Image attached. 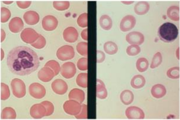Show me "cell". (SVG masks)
I'll use <instances>...</instances> for the list:
<instances>
[{
	"label": "cell",
	"instance_id": "d590c367",
	"mask_svg": "<svg viewBox=\"0 0 180 120\" xmlns=\"http://www.w3.org/2000/svg\"><path fill=\"white\" fill-rule=\"evenodd\" d=\"M127 36V41L133 39L132 40L130 41V43H132L133 41H137L139 43H141L142 41H143V39H140V38H143V37H139L138 34L136 33H132Z\"/></svg>",
	"mask_w": 180,
	"mask_h": 120
},
{
	"label": "cell",
	"instance_id": "1f68e13d",
	"mask_svg": "<svg viewBox=\"0 0 180 120\" xmlns=\"http://www.w3.org/2000/svg\"><path fill=\"white\" fill-rule=\"evenodd\" d=\"M46 43L45 38L41 35H39L37 40L35 42L31 44V45L37 49H40L44 47L46 44Z\"/></svg>",
	"mask_w": 180,
	"mask_h": 120
},
{
	"label": "cell",
	"instance_id": "30bf717a",
	"mask_svg": "<svg viewBox=\"0 0 180 120\" xmlns=\"http://www.w3.org/2000/svg\"><path fill=\"white\" fill-rule=\"evenodd\" d=\"M39 35L34 29L31 28L25 29L21 33V37L22 40L27 43H32L36 40Z\"/></svg>",
	"mask_w": 180,
	"mask_h": 120
},
{
	"label": "cell",
	"instance_id": "ba28073f",
	"mask_svg": "<svg viewBox=\"0 0 180 120\" xmlns=\"http://www.w3.org/2000/svg\"><path fill=\"white\" fill-rule=\"evenodd\" d=\"M125 114L127 118L131 119H141L145 118V114L142 109L138 107L133 106L126 109Z\"/></svg>",
	"mask_w": 180,
	"mask_h": 120
},
{
	"label": "cell",
	"instance_id": "f35d334b",
	"mask_svg": "<svg viewBox=\"0 0 180 120\" xmlns=\"http://www.w3.org/2000/svg\"><path fill=\"white\" fill-rule=\"evenodd\" d=\"M81 35L83 39L87 41L88 39L87 29L86 28L83 30L81 32Z\"/></svg>",
	"mask_w": 180,
	"mask_h": 120
},
{
	"label": "cell",
	"instance_id": "d4e9b609",
	"mask_svg": "<svg viewBox=\"0 0 180 120\" xmlns=\"http://www.w3.org/2000/svg\"><path fill=\"white\" fill-rule=\"evenodd\" d=\"M87 43L83 41L78 43L76 46V49L78 52L81 55L84 56H87Z\"/></svg>",
	"mask_w": 180,
	"mask_h": 120
},
{
	"label": "cell",
	"instance_id": "7c38bea8",
	"mask_svg": "<svg viewBox=\"0 0 180 120\" xmlns=\"http://www.w3.org/2000/svg\"><path fill=\"white\" fill-rule=\"evenodd\" d=\"M30 114L34 119H40L45 116L46 109L45 106L41 103L36 104L31 107Z\"/></svg>",
	"mask_w": 180,
	"mask_h": 120
},
{
	"label": "cell",
	"instance_id": "2e32d148",
	"mask_svg": "<svg viewBox=\"0 0 180 120\" xmlns=\"http://www.w3.org/2000/svg\"><path fill=\"white\" fill-rule=\"evenodd\" d=\"M96 89V96L98 99H103L107 97L108 93L104 82L101 80L97 79Z\"/></svg>",
	"mask_w": 180,
	"mask_h": 120
},
{
	"label": "cell",
	"instance_id": "5b68a950",
	"mask_svg": "<svg viewBox=\"0 0 180 120\" xmlns=\"http://www.w3.org/2000/svg\"><path fill=\"white\" fill-rule=\"evenodd\" d=\"M63 106L66 113L75 116L80 112L81 108V104L75 100L69 99L65 102Z\"/></svg>",
	"mask_w": 180,
	"mask_h": 120
},
{
	"label": "cell",
	"instance_id": "3957f363",
	"mask_svg": "<svg viewBox=\"0 0 180 120\" xmlns=\"http://www.w3.org/2000/svg\"><path fill=\"white\" fill-rule=\"evenodd\" d=\"M11 85L13 95L17 98L25 96L26 93V86L23 81L18 78L13 79Z\"/></svg>",
	"mask_w": 180,
	"mask_h": 120
},
{
	"label": "cell",
	"instance_id": "d6a6232c",
	"mask_svg": "<svg viewBox=\"0 0 180 120\" xmlns=\"http://www.w3.org/2000/svg\"><path fill=\"white\" fill-rule=\"evenodd\" d=\"M77 119H87V105L85 104H81V108L79 113L75 116Z\"/></svg>",
	"mask_w": 180,
	"mask_h": 120
},
{
	"label": "cell",
	"instance_id": "ffe728a7",
	"mask_svg": "<svg viewBox=\"0 0 180 120\" xmlns=\"http://www.w3.org/2000/svg\"><path fill=\"white\" fill-rule=\"evenodd\" d=\"M99 25L101 27L105 30H109L112 26V21L111 18L106 14L103 15L99 20Z\"/></svg>",
	"mask_w": 180,
	"mask_h": 120
},
{
	"label": "cell",
	"instance_id": "6da1fadb",
	"mask_svg": "<svg viewBox=\"0 0 180 120\" xmlns=\"http://www.w3.org/2000/svg\"><path fill=\"white\" fill-rule=\"evenodd\" d=\"M6 63L12 73L22 76L28 75L35 71L40 65L36 53L24 46H17L12 49L8 54Z\"/></svg>",
	"mask_w": 180,
	"mask_h": 120
},
{
	"label": "cell",
	"instance_id": "603a6c76",
	"mask_svg": "<svg viewBox=\"0 0 180 120\" xmlns=\"http://www.w3.org/2000/svg\"><path fill=\"white\" fill-rule=\"evenodd\" d=\"M87 74L81 73L77 75L76 79L77 85L79 86L86 88L87 87Z\"/></svg>",
	"mask_w": 180,
	"mask_h": 120
},
{
	"label": "cell",
	"instance_id": "484cf974",
	"mask_svg": "<svg viewBox=\"0 0 180 120\" xmlns=\"http://www.w3.org/2000/svg\"><path fill=\"white\" fill-rule=\"evenodd\" d=\"M45 66L49 67L52 69L54 73L55 76L57 75L60 71V67L59 64L55 60L49 61L45 64Z\"/></svg>",
	"mask_w": 180,
	"mask_h": 120
},
{
	"label": "cell",
	"instance_id": "8fae6325",
	"mask_svg": "<svg viewBox=\"0 0 180 120\" xmlns=\"http://www.w3.org/2000/svg\"><path fill=\"white\" fill-rule=\"evenodd\" d=\"M63 36L64 40L67 42L72 43L78 39V34L76 29L74 27L69 26L64 30Z\"/></svg>",
	"mask_w": 180,
	"mask_h": 120
},
{
	"label": "cell",
	"instance_id": "4fadbf2b",
	"mask_svg": "<svg viewBox=\"0 0 180 120\" xmlns=\"http://www.w3.org/2000/svg\"><path fill=\"white\" fill-rule=\"evenodd\" d=\"M38 77L39 79L44 82L50 81L55 76L53 71L48 67L42 68L38 73Z\"/></svg>",
	"mask_w": 180,
	"mask_h": 120
},
{
	"label": "cell",
	"instance_id": "e575fe53",
	"mask_svg": "<svg viewBox=\"0 0 180 120\" xmlns=\"http://www.w3.org/2000/svg\"><path fill=\"white\" fill-rule=\"evenodd\" d=\"M45 107L46 109L45 116L51 115L54 111V106L53 104L50 102L48 101H44L41 103Z\"/></svg>",
	"mask_w": 180,
	"mask_h": 120
},
{
	"label": "cell",
	"instance_id": "5bb4252c",
	"mask_svg": "<svg viewBox=\"0 0 180 120\" xmlns=\"http://www.w3.org/2000/svg\"><path fill=\"white\" fill-rule=\"evenodd\" d=\"M53 16H45L42 21H45L42 22V26L43 28L47 31H52L55 29L57 27L58 22L56 18L55 17L52 20Z\"/></svg>",
	"mask_w": 180,
	"mask_h": 120
},
{
	"label": "cell",
	"instance_id": "52a82bcc",
	"mask_svg": "<svg viewBox=\"0 0 180 120\" xmlns=\"http://www.w3.org/2000/svg\"><path fill=\"white\" fill-rule=\"evenodd\" d=\"M30 94L37 99H41L45 95L46 91L44 87L39 83L35 82L31 84L29 88Z\"/></svg>",
	"mask_w": 180,
	"mask_h": 120
},
{
	"label": "cell",
	"instance_id": "ac0fdd59",
	"mask_svg": "<svg viewBox=\"0 0 180 120\" xmlns=\"http://www.w3.org/2000/svg\"><path fill=\"white\" fill-rule=\"evenodd\" d=\"M120 99L122 102L125 105H128L133 101L134 95L133 93L129 90L123 91L120 96Z\"/></svg>",
	"mask_w": 180,
	"mask_h": 120
},
{
	"label": "cell",
	"instance_id": "4dcf8cb0",
	"mask_svg": "<svg viewBox=\"0 0 180 120\" xmlns=\"http://www.w3.org/2000/svg\"><path fill=\"white\" fill-rule=\"evenodd\" d=\"M77 66L80 70L85 71L88 69V59L82 57L79 59L77 63Z\"/></svg>",
	"mask_w": 180,
	"mask_h": 120
},
{
	"label": "cell",
	"instance_id": "9a60e30c",
	"mask_svg": "<svg viewBox=\"0 0 180 120\" xmlns=\"http://www.w3.org/2000/svg\"><path fill=\"white\" fill-rule=\"evenodd\" d=\"M68 97L70 99L75 100L82 104L85 99V94L83 90L74 88L70 91L68 94Z\"/></svg>",
	"mask_w": 180,
	"mask_h": 120
},
{
	"label": "cell",
	"instance_id": "8d00e7d4",
	"mask_svg": "<svg viewBox=\"0 0 180 120\" xmlns=\"http://www.w3.org/2000/svg\"><path fill=\"white\" fill-rule=\"evenodd\" d=\"M105 59V55L104 53L101 50L96 51V62L100 63L103 62Z\"/></svg>",
	"mask_w": 180,
	"mask_h": 120
},
{
	"label": "cell",
	"instance_id": "74e56055",
	"mask_svg": "<svg viewBox=\"0 0 180 120\" xmlns=\"http://www.w3.org/2000/svg\"><path fill=\"white\" fill-rule=\"evenodd\" d=\"M132 48L127 49V53L130 55L133 56L138 54L139 52V50L138 48Z\"/></svg>",
	"mask_w": 180,
	"mask_h": 120
},
{
	"label": "cell",
	"instance_id": "e0dca14e",
	"mask_svg": "<svg viewBox=\"0 0 180 120\" xmlns=\"http://www.w3.org/2000/svg\"><path fill=\"white\" fill-rule=\"evenodd\" d=\"M152 96L157 99L160 98L164 96L166 92L165 87L161 84H157L152 87L151 90Z\"/></svg>",
	"mask_w": 180,
	"mask_h": 120
},
{
	"label": "cell",
	"instance_id": "7a4b0ae2",
	"mask_svg": "<svg viewBox=\"0 0 180 120\" xmlns=\"http://www.w3.org/2000/svg\"><path fill=\"white\" fill-rule=\"evenodd\" d=\"M178 30L174 24L169 22L165 23L159 28L158 34L160 39L167 43L174 41L177 37Z\"/></svg>",
	"mask_w": 180,
	"mask_h": 120
},
{
	"label": "cell",
	"instance_id": "9c48e42d",
	"mask_svg": "<svg viewBox=\"0 0 180 120\" xmlns=\"http://www.w3.org/2000/svg\"><path fill=\"white\" fill-rule=\"evenodd\" d=\"M51 88L55 93L62 95L67 92L68 87L67 83L64 81L60 79H57L52 83Z\"/></svg>",
	"mask_w": 180,
	"mask_h": 120
},
{
	"label": "cell",
	"instance_id": "7402d4cb",
	"mask_svg": "<svg viewBox=\"0 0 180 120\" xmlns=\"http://www.w3.org/2000/svg\"><path fill=\"white\" fill-rule=\"evenodd\" d=\"M103 49L104 51L109 55L115 54L118 50L117 45L112 41H107L105 43L104 45Z\"/></svg>",
	"mask_w": 180,
	"mask_h": 120
},
{
	"label": "cell",
	"instance_id": "8992f818",
	"mask_svg": "<svg viewBox=\"0 0 180 120\" xmlns=\"http://www.w3.org/2000/svg\"><path fill=\"white\" fill-rule=\"evenodd\" d=\"M61 75L66 79L73 78L76 72V69L75 64L73 62L68 61L63 64L60 69Z\"/></svg>",
	"mask_w": 180,
	"mask_h": 120
},
{
	"label": "cell",
	"instance_id": "4316f807",
	"mask_svg": "<svg viewBox=\"0 0 180 120\" xmlns=\"http://www.w3.org/2000/svg\"><path fill=\"white\" fill-rule=\"evenodd\" d=\"M10 96V92L8 86L6 84L1 83V100H5L7 99Z\"/></svg>",
	"mask_w": 180,
	"mask_h": 120
},
{
	"label": "cell",
	"instance_id": "83f0119b",
	"mask_svg": "<svg viewBox=\"0 0 180 120\" xmlns=\"http://www.w3.org/2000/svg\"><path fill=\"white\" fill-rule=\"evenodd\" d=\"M53 6L56 9L63 11L68 9L70 6L68 1H58L53 2Z\"/></svg>",
	"mask_w": 180,
	"mask_h": 120
},
{
	"label": "cell",
	"instance_id": "277c9868",
	"mask_svg": "<svg viewBox=\"0 0 180 120\" xmlns=\"http://www.w3.org/2000/svg\"><path fill=\"white\" fill-rule=\"evenodd\" d=\"M75 55L73 47L68 45L63 46L59 48L56 52L58 58L62 61L72 59L74 57Z\"/></svg>",
	"mask_w": 180,
	"mask_h": 120
},
{
	"label": "cell",
	"instance_id": "d6986e66",
	"mask_svg": "<svg viewBox=\"0 0 180 120\" xmlns=\"http://www.w3.org/2000/svg\"><path fill=\"white\" fill-rule=\"evenodd\" d=\"M145 83L144 77L141 75L134 76L132 78L130 82L131 86L136 89H140L143 87Z\"/></svg>",
	"mask_w": 180,
	"mask_h": 120
},
{
	"label": "cell",
	"instance_id": "f546056e",
	"mask_svg": "<svg viewBox=\"0 0 180 120\" xmlns=\"http://www.w3.org/2000/svg\"><path fill=\"white\" fill-rule=\"evenodd\" d=\"M167 76L172 79H177L179 77V68L174 67L169 69L166 73Z\"/></svg>",
	"mask_w": 180,
	"mask_h": 120
},
{
	"label": "cell",
	"instance_id": "f1b7e54d",
	"mask_svg": "<svg viewBox=\"0 0 180 120\" xmlns=\"http://www.w3.org/2000/svg\"><path fill=\"white\" fill-rule=\"evenodd\" d=\"M77 22L78 25L82 28L87 26V14L84 13L80 15L77 18Z\"/></svg>",
	"mask_w": 180,
	"mask_h": 120
},
{
	"label": "cell",
	"instance_id": "836d02e7",
	"mask_svg": "<svg viewBox=\"0 0 180 120\" xmlns=\"http://www.w3.org/2000/svg\"><path fill=\"white\" fill-rule=\"evenodd\" d=\"M162 61V57L160 53H157L155 55L150 66V68H154L158 66Z\"/></svg>",
	"mask_w": 180,
	"mask_h": 120
},
{
	"label": "cell",
	"instance_id": "cb8c5ba5",
	"mask_svg": "<svg viewBox=\"0 0 180 120\" xmlns=\"http://www.w3.org/2000/svg\"><path fill=\"white\" fill-rule=\"evenodd\" d=\"M136 66L137 69L140 72H143L148 69V63L146 59L140 58L137 61Z\"/></svg>",
	"mask_w": 180,
	"mask_h": 120
},
{
	"label": "cell",
	"instance_id": "44dd1931",
	"mask_svg": "<svg viewBox=\"0 0 180 120\" xmlns=\"http://www.w3.org/2000/svg\"><path fill=\"white\" fill-rule=\"evenodd\" d=\"M16 114L14 110L11 107H6L3 110L1 115L2 119H15Z\"/></svg>",
	"mask_w": 180,
	"mask_h": 120
}]
</instances>
